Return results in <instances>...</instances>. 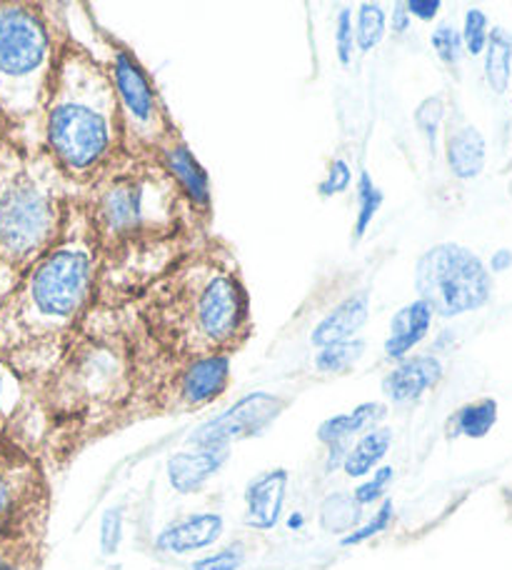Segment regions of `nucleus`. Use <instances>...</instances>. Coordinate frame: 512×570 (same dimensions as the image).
<instances>
[{
  "label": "nucleus",
  "instance_id": "nucleus-1",
  "mask_svg": "<svg viewBox=\"0 0 512 570\" xmlns=\"http://www.w3.org/2000/svg\"><path fill=\"white\" fill-rule=\"evenodd\" d=\"M132 308L148 338L178 361L233 355L253 331L238 263L215 243L178 256Z\"/></svg>",
  "mask_w": 512,
  "mask_h": 570
},
{
  "label": "nucleus",
  "instance_id": "nucleus-2",
  "mask_svg": "<svg viewBox=\"0 0 512 570\" xmlns=\"http://www.w3.org/2000/svg\"><path fill=\"white\" fill-rule=\"evenodd\" d=\"M100 250L76 196L53 248L0 301V355L23 373L28 353L56 345L83 318L96 295Z\"/></svg>",
  "mask_w": 512,
  "mask_h": 570
},
{
  "label": "nucleus",
  "instance_id": "nucleus-3",
  "mask_svg": "<svg viewBox=\"0 0 512 570\" xmlns=\"http://www.w3.org/2000/svg\"><path fill=\"white\" fill-rule=\"evenodd\" d=\"M40 146L76 190L90 186L122 153L118 100L106 60L68 38L48 83Z\"/></svg>",
  "mask_w": 512,
  "mask_h": 570
},
{
  "label": "nucleus",
  "instance_id": "nucleus-4",
  "mask_svg": "<svg viewBox=\"0 0 512 570\" xmlns=\"http://www.w3.org/2000/svg\"><path fill=\"white\" fill-rule=\"evenodd\" d=\"M130 399V348L83 335L73 348L60 353L40 383V403L50 428L46 451H78V445L118 431Z\"/></svg>",
  "mask_w": 512,
  "mask_h": 570
},
{
  "label": "nucleus",
  "instance_id": "nucleus-5",
  "mask_svg": "<svg viewBox=\"0 0 512 570\" xmlns=\"http://www.w3.org/2000/svg\"><path fill=\"white\" fill-rule=\"evenodd\" d=\"M100 258L126 248L160 246L198 223L178 183L156 156H120L76 196Z\"/></svg>",
  "mask_w": 512,
  "mask_h": 570
},
{
  "label": "nucleus",
  "instance_id": "nucleus-6",
  "mask_svg": "<svg viewBox=\"0 0 512 570\" xmlns=\"http://www.w3.org/2000/svg\"><path fill=\"white\" fill-rule=\"evenodd\" d=\"M73 190L43 148L0 142V278L18 283L56 246Z\"/></svg>",
  "mask_w": 512,
  "mask_h": 570
},
{
  "label": "nucleus",
  "instance_id": "nucleus-7",
  "mask_svg": "<svg viewBox=\"0 0 512 570\" xmlns=\"http://www.w3.org/2000/svg\"><path fill=\"white\" fill-rule=\"evenodd\" d=\"M63 40L43 6L0 3V120L20 148H43L40 120Z\"/></svg>",
  "mask_w": 512,
  "mask_h": 570
},
{
  "label": "nucleus",
  "instance_id": "nucleus-8",
  "mask_svg": "<svg viewBox=\"0 0 512 570\" xmlns=\"http://www.w3.org/2000/svg\"><path fill=\"white\" fill-rule=\"evenodd\" d=\"M108 73L116 88L122 153L128 156H156L158 148L173 134H178L176 124L168 116L156 83L130 48L110 43L106 58Z\"/></svg>",
  "mask_w": 512,
  "mask_h": 570
},
{
  "label": "nucleus",
  "instance_id": "nucleus-9",
  "mask_svg": "<svg viewBox=\"0 0 512 570\" xmlns=\"http://www.w3.org/2000/svg\"><path fill=\"white\" fill-rule=\"evenodd\" d=\"M415 291L433 315L455 318L483 308L493 295V276L470 248L437 243L417 258Z\"/></svg>",
  "mask_w": 512,
  "mask_h": 570
},
{
  "label": "nucleus",
  "instance_id": "nucleus-10",
  "mask_svg": "<svg viewBox=\"0 0 512 570\" xmlns=\"http://www.w3.org/2000/svg\"><path fill=\"white\" fill-rule=\"evenodd\" d=\"M50 483L43 461L0 441V543L46 541Z\"/></svg>",
  "mask_w": 512,
  "mask_h": 570
},
{
  "label": "nucleus",
  "instance_id": "nucleus-11",
  "mask_svg": "<svg viewBox=\"0 0 512 570\" xmlns=\"http://www.w3.org/2000/svg\"><path fill=\"white\" fill-rule=\"evenodd\" d=\"M288 409V401L273 393H248L235 401L230 409L215 415V419L200 423L190 433L188 443L193 448H233V443L248 441L268 431Z\"/></svg>",
  "mask_w": 512,
  "mask_h": 570
},
{
  "label": "nucleus",
  "instance_id": "nucleus-12",
  "mask_svg": "<svg viewBox=\"0 0 512 570\" xmlns=\"http://www.w3.org/2000/svg\"><path fill=\"white\" fill-rule=\"evenodd\" d=\"M387 419V405L381 401H365L361 405H355L353 411L347 413H337L331 415V419L323 421L321 428H317V443L325 445L327 451V461H325V471L333 473L343 465V458L347 453V448L353 445L363 433L373 431V428L383 425Z\"/></svg>",
  "mask_w": 512,
  "mask_h": 570
},
{
  "label": "nucleus",
  "instance_id": "nucleus-13",
  "mask_svg": "<svg viewBox=\"0 0 512 570\" xmlns=\"http://www.w3.org/2000/svg\"><path fill=\"white\" fill-rule=\"evenodd\" d=\"M156 158L163 163V168L170 173V178L178 183L183 198L196 213V218L208 220L210 216V178L203 170L200 163L193 156L188 142L180 138V134H173L163 146L158 148Z\"/></svg>",
  "mask_w": 512,
  "mask_h": 570
},
{
  "label": "nucleus",
  "instance_id": "nucleus-14",
  "mask_svg": "<svg viewBox=\"0 0 512 570\" xmlns=\"http://www.w3.org/2000/svg\"><path fill=\"white\" fill-rule=\"evenodd\" d=\"M291 473L285 468H270L253 478L243 493V523L250 531L268 533L280 523L285 511V498H288Z\"/></svg>",
  "mask_w": 512,
  "mask_h": 570
},
{
  "label": "nucleus",
  "instance_id": "nucleus-15",
  "mask_svg": "<svg viewBox=\"0 0 512 570\" xmlns=\"http://www.w3.org/2000/svg\"><path fill=\"white\" fill-rule=\"evenodd\" d=\"M225 533V518L215 511L188 513L170 521L156 535V551L166 556H190L208 551Z\"/></svg>",
  "mask_w": 512,
  "mask_h": 570
},
{
  "label": "nucleus",
  "instance_id": "nucleus-16",
  "mask_svg": "<svg viewBox=\"0 0 512 570\" xmlns=\"http://www.w3.org/2000/svg\"><path fill=\"white\" fill-rule=\"evenodd\" d=\"M440 379H443V363L435 355H407L397 361L393 371H387L381 389L387 403L410 405L433 391Z\"/></svg>",
  "mask_w": 512,
  "mask_h": 570
},
{
  "label": "nucleus",
  "instance_id": "nucleus-17",
  "mask_svg": "<svg viewBox=\"0 0 512 570\" xmlns=\"http://www.w3.org/2000/svg\"><path fill=\"white\" fill-rule=\"evenodd\" d=\"M230 448H193L168 458V483L180 495L203 491V485L228 463Z\"/></svg>",
  "mask_w": 512,
  "mask_h": 570
},
{
  "label": "nucleus",
  "instance_id": "nucleus-18",
  "mask_svg": "<svg viewBox=\"0 0 512 570\" xmlns=\"http://www.w3.org/2000/svg\"><path fill=\"white\" fill-rule=\"evenodd\" d=\"M367 318H371V295H367V291H357L337 303L331 313L323 315V321L313 328L311 343L321 351L327 345L353 341L363 331Z\"/></svg>",
  "mask_w": 512,
  "mask_h": 570
},
{
  "label": "nucleus",
  "instance_id": "nucleus-19",
  "mask_svg": "<svg viewBox=\"0 0 512 570\" xmlns=\"http://www.w3.org/2000/svg\"><path fill=\"white\" fill-rule=\"evenodd\" d=\"M430 325H433V311L427 308V303L415 298L413 303L403 305V308L393 315L391 328H387V338L383 343L385 358H407V353L413 351L417 343L425 341Z\"/></svg>",
  "mask_w": 512,
  "mask_h": 570
},
{
  "label": "nucleus",
  "instance_id": "nucleus-20",
  "mask_svg": "<svg viewBox=\"0 0 512 570\" xmlns=\"http://www.w3.org/2000/svg\"><path fill=\"white\" fill-rule=\"evenodd\" d=\"M391 448L393 431L387 425H377L373 431L363 433L357 441H353L351 448H347L341 471L347 478H353V481H363V478H367L383 465L387 453H391Z\"/></svg>",
  "mask_w": 512,
  "mask_h": 570
},
{
  "label": "nucleus",
  "instance_id": "nucleus-21",
  "mask_svg": "<svg viewBox=\"0 0 512 570\" xmlns=\"http://www.w3.org/2000/svg\"><path fill=\"white\" fill-rule=\"evenodd\" d=\"M447 166L460 180L477 178L485 168V138L475 126H463L447 138Z\"/></svg>",
  "mask_w": 512,
  "mask_h": 570
},
{
  "label": "nucleus",
  "instance_id": "nucleus-22",
  "mask_svg": "<svg viewBox=\"0 0 512 570\" xmlns=\"http://www.w3.org/2000/svg\"><path fill=\"white\" fill-rule=\"evenodd\" d=\"M498 423V401L493 399H480L463 405L453 413V419L447 421V435L450 438H485L493 425Z\"/></svg>",
  "mask_w": 512,
  "mask_h": 570
},
{
  "label": "nucleus",
  "instance_id": "nucleus-23",
  "mask_svg": "<svg viewBox=\"0 0 512 570\" xmlns=\"http://www.w3.org/2000/svg\"><path fill=\"white\" fill-rule=\"evenodd\" d=\"M317 521L325 533L347 535L363 523V508L355 503L353 493H331L321 503Z\"/></svg>",
  "mask_w": 512,
  "mask_h": 570
},
{
  "label": "nucleus",
  "instance_id": "nucleus-24",
  "mask_svg": "<svg viewBox=\"0 0 512 570\" xmlns=\"http://www.w3.org/2000/svg\"><path fill=\"white\" fill-rule=\"evenodd\" d=\"M488 56H485V78L495 94H505L510 83V63H512V38L503 28H495L488 36Z\"/></svg>",
  "mask_w": 512,
  "mask_h": 570
},
{
  "label": "nucleus",
  "instance_id": "nucleus-25",
  "mask_svg": "<svg viewBox=\"0 0 512 570\" xmlns=\"http://www.w3.org/2000/svg\"><path fill=\"white\" fill-rule=\"evenodd\" d=\"M365 348H367V343L363 338L327 345V348H321L315 353L313 365H315V371L323 375H343V373L355 368L357 361L365 355Z\"/></svg>",
  "mask_w": 512,
  "mask_h": 570
},
{
  "label": "nucleus",
  "instance_id": "nucleus-26",
  "mask_svg": "<svg viewBox=\"0 0 512 570\" xmlns=\"http://www.w3.org/2000/svg\"><path fill=\"white\" fill-rule=\"evenodd\" d=\"M355 28V48L361 53H371L373 48L383 43L387 30V13L377 3H361L353 20Z\"/></svg>",
  "mask_w": 512,
  "mask_h": 570
},
{
  "label": "nucleus",
  "instance_id": "nucleus-27",
  "mask_svg": "<svg viewBox=\"0 0 512 570\" xmlns=\"http://www.w3.org/2000/svg\"><path fill=\"white\" fill-rule=\"evenodd\" d=\"M355 198H357V213H355V228H353V238L361 240L367 228L373 226V220L377 216V210L383 208L385 203V193L375 186L371 173H361L357 176V186H355Z\"/></svg>",
  "mask_w": 512,
  "mask_h": 570
},
{
  "label": "nucleus",
  "instance_id": "nucleus-28",
  "mask_svg": "<svg viewBox=\"0 0 512 570\" xmlns=\"http://www.w3.org/2000/svg\"><path fill=\"white\" fill-rule=\"evenodd\" d=\"M46 541L0 543V570H43Z\"/></svg>",
  "mask_w": 512,
  "mask_h": 570
},
{
  "label": "nucleus",
  "instance_id": "nucleus-29",
  "mask_svg": "<svg viewBox=\"0 0 512 570\" xmlns=\"http://www.w3.org/2000/svg\"><path fill=\"white\" fill-rule=\"evenodd\" d=\"M393 521H395V503H393V498H385L383 503H377L375 513L367 518V521H363L355 528V531L341 538V546L353 548V546H363L367 541H373L375 535H383L387 528L393 525Z\"/></svg>",
  "mask_w": 512,
  "mask_h": 570
},
{
  "label": "nucleus",
  "instance_id": "nucleus-30",
  "mask_svg": "<svg viewBox=\"0 0 512 570\" xmlns=\"http://www.w3.org/2000/svg\"><path fill=\"white\" fill-rule=\"evenodd\" d=\"M393 481H395V468L393 465H381L377 471H373L371 475L363 478V481L357 483L351 493H353L357 505L371 508V505H377V503L385 501Z\"/></svg>",
  "mask_w": 512,
  "mask_h": 570
},
{
  "label": "nucleus",
  "instance_id": "nucleus-31",
  "mask_svg": "<svg viewBox=\"0 0 512 570\" xmlns=\"http://www.w3.org/2000/svg\"><path fill=\"white\" fill-rule=\"evenodd\" d=\"M245 561H248V551H245V546L238 541L196 558V561L190 563V570H240Z\"/></svg>",
  "mask_w": 512,
  "mask_h": 570
},
{
  "label": "nucleus",
  "instance_id": "nucleus-32",
  "mask_svg": "<svg viewBox=\"0 0 512 570\" xmlns=\"http://www.w3.org/2000/svg\"><path fill=\"white\" fill-rule=\"evenodd\" d=\"M443 116H445V106H443V98L437 96L425 98L423 104L415 108V126L420 134L425 136L430 153H435L437 130H440V124H443Z\"/></svg>",
  "mask_w": 512,
  "mask_h": 570
},
{
  "label": "nucleus",
  "instance_id": "nucleus-33",
  "mask_svg": "<svg viewBox=\"0 0 512 570\" xmlns=\"http://www.w3.org/2000/svg\"><path fill=\"white\" fill-rule=\"evenodd\" d=\"M488 16L483 13V10L477 8H470L465 13V26H463V33H460V38H463V43L467 48L470 56H480L488 46Z\"/></svg>",
  "mask_w": 512,
  "mask_h": 570
},
{
  "label": "nucleus",
  "instance_id": "nucleus-34",
  "mask_svg": "<svg viewBox=\"0 0 512 570\" xmlns=\"http://www.w3.org/2000/svg\"><path fill=\"white\" fill-rule=\"evenodd\" d=\"M122 541V508H108L100 518L98 543L102 556H116Z\"/></svg>",
  "mask_w": 512,
  "mask_h": 570
},
{
  "label": "nucleus",
  "instance_id": "nucleus-35",
  "mask_svg": "<svg viewBox=\"0 0 512 570\" xmlns=\"http://www.w3.org/2000/svg\"><path fill=\"white\" fill-rule=\"evenodd\" d=\"M355 53V28H353V10L343 8L335 20V56L341 66H351Z\"/></svg>",
  "mask_w": 512,
  "mask_h": 570
},
{
  "label": "nucleus",
  "instance_id": "nucleus-36",
  "mask_svg": "<svg viewBox=\"0 0 512 570\" xmlns=\"http://www.w3.org/2000/svg\"><path fill=\"white\" fill-rule=\"evenodd\" d=\"M430 43H433L435 53L440 56V60H443V63H447V66L457 63L460 48H463V38H460V33H457L453 26H447V23L437 26L435 33L430 36Z\"/></svg>",
  "mask_w": 512,
  "mask_h": 570
},
{
  "label": "nucleus",
  "instance_id": "nucleus-37",
  "mask_svg": "<svg viewBox=\"0 0 512 570\" xmlns=\"http://www.w3.org/2000/svg\"><path fill=\"white\" fill-rule=\"evenodd\" d=\"M353 183V170L351 166L343 158H335L331 166H327V173L321 186H317V190H321L323 198H331V196H337V193H345L347 188H351Z\"/></svg>",
  "mask_w": 512,
  "mask_h": 570
},
{
  "label": "nucleus",
  "instance_id": "nucleus-38",
  "mask_svg": "<svg viewBox=\"0 0 512 570\" xmlns=\"http://www.w3.org/2000/svg\"><path fill=\"white\" fill-rule=\"evenodd\" d=\"M405 10L410 18H417V20H433L440 13V3L437 0H410L405 3Z\"/></svg>",
  "mask_w": 512,
  "mask_h": 570
},
{
  "label": "nucleus",
  "instance_id": "nucleus-39",
  "mask_svg": "<svg viewBox=\"0 0 512 570\" xmlns=\"http://www.w3.org/2000/svg\"><path fill=\"white\" fill-rule=\"evenodd\" d=\"M410 20H413V18L407 16L405 3H397V6H395V10H393V16H391V28H393V33H397V36L405 33V30L410 28Z\"/></svg>",
  "mask_w": 512,
  "mask_h": 570
},
{
  "label": "nucleus",
  "instance_id": "nucleus-40",
  "mask_svg": "<svg viewBox=\"0 0 512 570\" xmlns=\"http://www.w3.org/2000/svg\"><path fill=\"white\" fill-rule=\"evenodd\" d=\"M510 263H512V253L510 250H498L493 256V271L495 273L505 271V268H510Z\"/></svg>",
  "mask_w": 512,
  "mask_h": 570
},
{
  "label": "nucleus",
  "instance_id": "nucleus-41",
  "mask_svg": "<svg viewBox=\"0 0 512 570\" xmlns=\"http://www.w3.org/2000/svg\"><path fill=\"white\" fill-rule=\"evenodd\" d=\"M6 140V126H3V120H0V142Z\"/></svg>",
  "mask_w": 512,
  "mask_h": 570
}]
</instances>
